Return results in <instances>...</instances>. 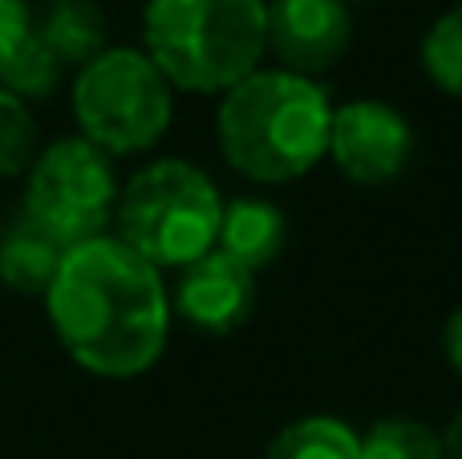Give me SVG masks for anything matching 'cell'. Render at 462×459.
<instances>
[{"label": "cell", "instance_id": "1", "mask_svg": "<svg viewBox=\"0 0 462 459\" xmlns=\"http://www.w3.org/2000/svg\"><path fill=\"white\" fill-rule=\"evenodd\" d=\"M41 301L53 338L94 379H138L159 366L171 342L167 281L114 232L65 248Z\"/></svg>", "mask_w": 462, "mask_h": 459}, {"label": "cell", "instance_id": "2", "mask_svg": "<svg viewBox=\"0 0 462 459\" xmlns=\"http://www.w3.org/2000/svg\"><path fill=\"white\" fill-rule=\"evenodd\" d=\"M333 94L325 81L260 65L239 86L219 94L216 143L239 179L284 187L317 171L328 155Z\"/></svg>", "mask_w": 462, "mask_h": 459}, {"label": "cell", "instance_id": "3", "mask_svg": "<svg viewBox=\"0 0 462 459\" xmlns=\"http://www.w3.org/2000/svg\"><path fill=\"white\" fill-rule=\"evenodd\" d=\"M143 53L175 94L219 98L268 57V0H146Z\"/></svg>", "mask_w": 462, "mask_h": 459}, {"label": "cell", "instance_id": "4", "mask_svg": "<svg viewBox=\"0 0 462 459\" xmlns=\"http://www.w3.org/2000/svg\"><path fill=\"white\" fill-rule=\"evenodd\" d=\"M224 195L216 179L191 159H151L122 183L114 228L118 240L130 244L159 273L187 268L208 257L219 240Z\"/></svg>", "mask_w": 462, "mask_h": 459}, {"label": "cell", "instance_id": "5", "mask_svg": "<svg viewBox=\"0 0 462 459\" xmlns=\"http://www.w3.org/2000/svg\"><path fill=\"white\" fill-rule=\"evenodd\" d=\"M69 110L78 135L110 159L146 155L175 122V86L143 53V45H106L73 70Z\"/></svg>", "mask_w": 462, "mask_h": 459}, {"label": "cell", "instance_id": "6", "mask_svg": "<svg viewBox=\"0 0 462 459\" xmlns=\"http://www.w3.org/2000/svg\"><path fill=\"white\" fill-rule=\"evenodd\" d=\"M118 195L122 183L110 155L81 135H69L41 146L37 159L29 163L21 211L61 248H78L110 232Z\"/></svg>", "mask_w": 462, "mask_h": 459}, {"label": "cell", "instance_id": "7", "mask_svg": "<svg viewBox=\"0 0 462 459\" xmlns=\"http://www.w3.org/2000/svg\"><path fill=\"white\" fill-rule=\"evenodd\" d=\"M414 122L382 98H349L333 106L325 159L357 187H385L414 163Z\"/></svg>", "mask_w": 462, "mask_h": 459}, {"label": "cell", "instance_id": "8", "mask_svg": "<svg viewBox=\"0 0 462 459\" xmlns=\"http://www.w3.org/2000/svg\"><path fill=\"white\" fill-rule=\"evenodd\" d=\"M353 45V8L345 0H268V53L280 70L317 78Z\"/></svg>", "mask_w": 462, "mask_h": 459}, {"label": "cell", "instance_id": "9", "mask_svg": "<svg viewBox=\"0 0 462 459\" xmlns=\"http://www.w3.org/2000/svg\"><path fill=\"white\" fill-rule=\"evenodd\" d=\"M255 309V273L236 265L219 248L208 257L179 268L175 293H171V314L183 325H191L203 338H227L244 330Z\"/></svg>", "mask_w": 462, "mask_h": 459}, {"label": "cell", "instance_id": "10", "mask_svg": "<svg viewBox=\"0 0 462 459\" xmlns=\"http://www.w3.org/2000/svg\"><path fill=\"white\" fill-rule=\"evenodd\" d=\"M288 244V220L263 195H236L224 200V220H219V240L216 248L244 265L247 273H268Z\"/></svg>", "mask_w": 462, "mask_h": 459}, {"label": "cell", "instance_id": "11", "mask_svg": "<svg viewBox=\"0 0 462 459\" xmlns=\"http://www.w3.org/2000/svg\"><path fill=\"white\" fill-rule=\"evenodd\" d=\"M32 33L65 70H81L110 45V24L94 0H45L32 8Z\"/></svg>", "mask_w": 462, "mask_h": 459}, {"label": "cell", "instance_id": "12", "mask_svg": "<svg viewBox=\"0 0 462 459\" xmlns=\"http://www.w3.org/2000/svg\"><path fill=\"white\" fill-rule=\"evenodd\" d=\"M65 248L49 232H41L29 216H16L0 232V285L16 297H45L49 281L57 276Z\"/></svg>", "mask_w": 462, "mask_h": 459}, {"label": "cell", "instance_id": "13", "mask_svg": "<svg viewBox=\"0 0 462 459\" xmlns=\"http://www.w3.org/2000/svg\"><path fill=\"white\" fill-rule=\"evenodd\" d=\"M361 436L337 415H300L272 436L263 459H357Z\"/></svg>", "mask_w": 462, "mask_h": 459}, {"label": "cell", "instance_id": "14", "mask_svg": "<svg viewBox=\"0 0 462 459\" xmlns=\"http://www.w3.org/2000/svg\"><path fill=\"white\" fill-rule=\"evenodd\" d=\"M61 78H65V65L49 53V45L37 33H29L21 45L0 57V86L21 98L24 106L49 102L61 89Z\"/></svg>", "mask_w": 462, "mask_h": 459}, {"label": "cell", "instance_id": "15", "mask_svg": "<svg viewBox=\"0 0 462 459\" xmlns=\"http://www.w3.org/2000/svg\"><path fill=\"white\" fill-rule=\"evenodd\" d=\"M357 459H447V447H442V431H434L426 419L390 415L361 436Z\"/></svg>", "mask_w": 462, "mask_h": 459}, {"label": "cell", "instance_id": "16", "mask_svg": "<svg viewBox=\"0 0 462 459\" xmlns=\"http://www.w3.org/2000/svg\"><path fill=\"white\" fill-rule=\"evenodd\" d=\"M418 65L434 89H442L447 98H462V5L434 16L418 45Z\"/></svg>", "mask_w": 462, "mask_h": 459}, {"label": "cell", "instance_id": "17", "mask_svg": "<svg viewBox=\"0 0 462 459\" xmlns=\"http://www.w3.org/2000/svg\"><path fill=\"white\" fill-rule=\"evenodd\" d=\"M37 159V118L32 106L0 86V183L24 179L29 163Z\"/></svg>", "mask_w": 462, "mask_h": 459}, {"label": "cell", "instance_id": "18", "mask_svg": "<svg viewBox=\"0 0 462 459\" xmlns=\"http://www.w3.org/2000/svg\"><path fill=\"white\" fill-rule=\"evenodd\" d=\"M32 33V5L29 0H0V57L16 49Z\"/></svg>", "mask_w": 462, "mask_h": 459}, {"label": "cell", "instance_id": "19", "mask_svg": "<svg viewBox=\"0 0 462 459\" xmlns=\"http://www.w3.org/2000/svg\"><path fill=\"white\" fill-rule=\"evenodd\" d=\"M442 358H447V366L462 382V305L447 317V325H442Z\"/></svg>", "mask_w": 462, "mask_h": 459}, {"label": "cell", "instance_id": "20", "mask_svg": "<svg viewBox=\"0 0 462 459\" xmlns=\"http://www.w3.org/2000/svg\"><path fill=\"white\" fill-rule=\"evenodd\" d=\"M442 447H447V459H462V407L450 415L447 431H442Z\"/></svg>", "mask_w": 462, "mask_h": 459}, {"label": "cell", "instance_id": "21", "mask_svg": "<svg viewBox=\"0 0 462 459\" xmlns=\"http://www.w3.org/2000/svg\"><path fill=\"white\" fill-rule=\"evenodd\" d=\"M345 5H349V8H353V5H369V0H345Z\"/></svg>", "mask_w": 462, "mask_h": 459}]
</instances>
